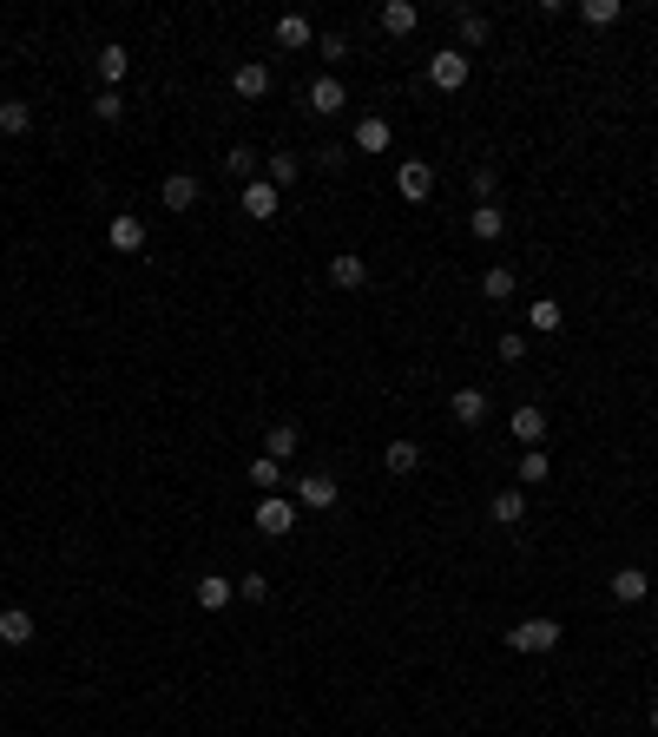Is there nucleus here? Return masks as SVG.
Segmentation results:
<instances>
[{"mask_svg": "<svg viewBox=\"0 0 658 737\" xmlns=\"http://www.w3.org/2000/svg\"><path fill=\"white\" fill-rule=\"evenodd\" d=\"M468 73H474V66H468V53H461V47H441L435 60H428V86H435V93H461Z\"/></svg>", "mask_w": 658, "mask_h": 737, "instance_id": "1", "label": "nucleus"}, {"mask_svg": "<svg viewBox=\"0 0 658 737\" xmlns=\"http://www.w3.org/2000/svg\"><path fill=\"white\" fill-rule=\"evenodd\" d=\"M560 639H566L560 619H520V626L507 632V645H514V652H553Z\"/></svg>", "mask_w": 658, "mask_h": 737, "instance_id": "2", "label": "nucleus"}, {"mask_svg": "<svg viewBox=\"0 0 658 737\" xmlns=\"http://www.w3.org/2000/svg\"><path fill=\"white\" fill-rule=\"evenodd\" d=\"M106 244H112V251H119V257H139V251H145V218H132V211H119V218L106 224Z\"/></svg>", "mask_w": 658, "mask_h": 737, "instance_id": "3", "label": "nucleus"}, {"mask_svg": "<svg viewBox=\"0 0 658 737\" xmlns=\"http://www.w3.org/2000/svg\"><path fill=\"white\" fill-rule=\"evenodd\" d=\"M395 191H402L408 204H422L428 191H435V165H428V158H408L402 172H395Z\"/></svg>", "mask_w": 658, "mask_h": 737, "instance_id": "4", "label": "nucleus"}, {"mask_svg": "<svg viewBox=\"0 0 658 737\" xmlns=\"http://www.w3.org/2000/svg\"><path fill=\"white\" fill-rule=\"evenodd\" d=\"M257 527H264L270 540L290 534V527H297V501H283V494H264V501H257Z\"/></svg>", "mask_w": 658, "mask_h": 737, "instance_id": "5", "label": "nucleus"}, {"mask_svg": "<svg viewBox=\"0 0 658 737\" xmlns=\"http://www.w3.org/2000/svg\"><path fill=\"white\" fill-rule=\"evenodd\" d=\"M158 198H165V211H198V198H204V185L191 172H172L165 185H158Z\"/></svg>", "mask_w": 658, "mask_h": 737, "instance_id": "6", "label": "nucleus"}, {"mask_svg": "<svg viewBox=\"0 0 658 737\" xmlns=\"http://www.w3.org/2000/svg\"><path fill=\"white\" fill-rule=\"evenodd\" d=\"M349 106V93H343V79L336 73H323V79H310V112H323V119H336V112Z\"/></svg>", "mask_w": 658, "mask_h": 737, "instance_id": "7", "label": "nucleus"}, {"mask_svg": "<svg viewBox=\"0 0 658 737\" xmlns=\"http://www.w3.org/2000/svg\"><path fill=\"white\" fill-rule=\"evenodd\" d=\"M336 494H343V487L329 481V474H303V481H297V507H316V514H329Z\"/></svg>", "mask_w": 658, "mask_h": 737, "instance_id": "8", "label": "nucleus"}, {"mask_svg": "<svg viewBox=\"0 0 658 737\" xmlns=\"http://www.w3.org/2000/svg\"><path fill=\"white\" fill-rule=\"evenodd\" d=\"M244 218H257V224H270L277 218V185H270V178H257V185H244Z\"/></svg>", "mask_w": 658, "mask_h": 737, "instance_id": "9", "label": "nucleus"}, {"mask_svg": "<svg viewBox=\"0 0 658 737\" xmlns=\"http://www.w3.org/2000/svg\"><path fill=\"white\" fill-rule=\"evenodd\" d=\"M514 441L520 448H540V441H547V415H540V402H527V408H514Z\"/></svg>", "mask_w": 658, "mask_h": 737, "instance_id": "10", "label": "nucleus"}, {"mask_svg": "<svg viewBox=\"0 0 658 737\" xmlns=\"http://www.w3.org/2000/svg\"><path fill=\"white\" fill-rule=\"evenodd\" d=\"M297 448H303L297 422H270V428H264V455L277 461V468H283V461H290V455H297Z\"/></svg>", "mask_w": 658, "mask_h": 737, "instance_id": "11", "label": "nucleus"}, {"mask_svg": "<svg viewBox=\"0 0 658 737\" xmlns=\"http://www.w3.org/2000/svg\"><path fill=\"white\" fill-rule=\"evenodd\" d=\"M448 415H455L461 428H481V422H487V389H455V402H448Z\"/></svg>", "mask_w": 658, "mask_h": 737, "instance_id": "12", "label": "nucleus"}, {"mask_svg": "<svg viewBox=\"0 0 658 737\" xmlns=\"http://www.w3.org/2000/svg\"><path fill=\"white\" fill-rule=\"evenodd\" d=\"M487 514H494V527H520V520H527V494H520V487H501V494L487 501Z\"/></svg>", "mask_w": 658, "mask_h": 737, "instance_id": "13", "label": "nucleus"}, {"mask_svg": "<svg viewBox=\"0 0 658 737\" xmlns=\"http://www.w3.org/2000/svg\"><path fill=\"white\" fill-rule=\"evenodd\" d=\"M606 586H612V599H619V606H639L652 580H645V566H619V573H612Z\"/></svg>", "mask_w": 658, "mask_h": 737, "instance_id": "14", "label": "nucleus"}, {"mask_svg": "<svg viewBox=\"0 0 658 737\" xmlns=\"http://www.w3.org/2000/svg\"><path fill=\"white\" fill-rule=\"evenodd\" d=\"M395 145V126L389 119H376V112H369V119H356V152H389Z\"/></svg>", "mask_w": 658, "mask_h": 737, "instance_id": "15", "label": "nucleus"}, {"mask_svg": "<svg viewBox=\"0 0 658 737\" xmlns=\"http://www.w3.org/2000/svg\"><path fill=\"white\" fill-rule=\"evenodd\" d=\"M99 79H106V93H119V86H126V73H132V53L126 47H99Z\"/></svg>", "mask_w": 658, "mask_h": 737, "instance_id": "16", "label": "nucleus"}, {"mask_svg": "<svg viewBox=\"0 0 658 737\" xmlns=\"http://www.w3.org/2000/svg\"><path fill=\"white\" fill-rule=\"evenodd\" d=\"M329 283H336V290H362V283H369V264H362L356 251L329 257Z\"/></svg>", "mask_w": 658, "mask_h": 737, "instance_id": "17", "label": "nucleus"}, {"mask_svg": "<svg viewBox=\"0 0 658 737\" xmlns=\"http://www.w3.org/2000/svg\"><path fill=\"white\" fill-rule=\"evenodd\" d=\"M231 599H237V580H224V573H204L198 580V606L204 612H224Z\"/></svg>", "mask_w": 658, "mask_h": 737, "instance_id": "18", "label": "nucleus"}, {"mask_svg": "<svg viewBox=\"0 0 658 737\" xmlns=\"http://www.w3.org/2000/svg\"><path fill=\"white\" fill-rule=\"evenodd\" d=\"M422 27V14L408 7V0H382V33H395V40H408V33Z\"/></svg>", "mask_w": 658, "mask_h": 737, "instance_id": "19", "label": "nucleus"}, {"mask_svg": "<svg viewBox=\"0 0 658 737\" xmlns=\"http://www.w3.org/2000/svg\"><path fill=\"white\" fill-rule=\"evenodd\" d=\"M231 86H237V99H264V93H270V66H264V60L237 66V73H231Z\"/></svg>", "mask_w": 658, "mask_h": 737, "instance_id": "20", "label": "nucleus"}, {"mask_svg": "<svg viewBox=\"0 0 658 737\" xmlns=\"http://www.w3.org/2000/svg\"><path fill=\"white\" fill-rule=\"evenodd\" d=\"M560 323H566V310H560L553 297H533V303H527V330H533V336H553Z\"/></svg>", "mask_w": 658, "mask_h": 737, "instance_id": "21", "label": "nucleus"}, {"mask_svg": "<svg viewBox=\"0 0 658 737\" xmlns=\"http://www.w3.org/2000/svg\"><path fill=\"white\" fill-rule=\"evenodd\" d=\"M0 645H33V612L27 606H7V612H0Z\"/></svg>", "mask_w": 658, "mask_h": 737, "instance_id": "22", "label": "nucleus"}, {"mask_svg": "<svg viewBox=\"0 0 658 737\" xmlns=\"http://www.w3.org/2000/svg\"><path fill=\"white\" fill-rule=\"evenodd\" d=\"M382 468H389L395 481H402V474L422 468V448H415V441H389V448H382Z\"/></svg>", "mask_w": 658, "mask_h": 737, "instance_id": "23", "label": "nucleus"}, {"mask_svg": "<svg viewBox=\"0 0 658 737\" xmlns=\"http://www.w3.org/2000/svg\"><path fill=\"white\" fill-rule=\"evenodd\" d=\"M0 132H7V139H27V132H33V106H20V99H0Z\"/></svg>", "mask_w": 658, "mask_h": 737, "instance_id": "24", "label": "nucleus"}, {"mask_svg": "<svg viewBox=\"0 0 658 737\" xmlns=\"http://www.w3.org/2000/svg\"><path fill=\"white\" fill-rule=\"evenodd\" d=\"M310 40H316V33H310V20H303V14H277V47L297 53V47H310Z\"/></svg>", "mask_w": 658, "mask_h": 737, "instance_id": "25", "label": "nucleus"}, {"mask_svg": "<svg viewBox=\"0 0 658 737\" xmlns=\"http://www.w3.org/2000/svg\"><path fill=\"white\" fill-rule=\"evenodd\" d=\"M481 297L487 303H507V297H514V270H507V264H487L481 270Z\"/></svg>", "mask_w": 658, "mask_h": 737, "instance_id": "26", "label": "nucleus"}, {"mask_svg": "<svg viewBox=\"0 0 658 737\" xmlns=\"http://www.w3.org/2000/svg\"><path fill=\"white\" fill-rule=\"evenodd\" d=\"M468 231H474V237H481V244H494V237H501V231H507V218H501V211H494V204H474V218H468Z\"/></svg>", "mask_w": 658, "mask_h": 737, "instance_id": "27", "label": "nucleus"}, {"mask_svg": "<svg viewBox=\"0 0 658 737\" xmlns=\"http://www.w3.org/2000/svg\"><path fill=\"white\" fill-rule=\"evenodd\" d=\"M520 487H540V481H547V474H553V461H547V448H527V455H520Z\"/></svg>", "mask_w": 658, "mask_h": 737, "instance_id": "28", "label": "nucleus"}, {"mask_svg": "<svg viewBox=\"0 0 658 737\" xmlns=\"http://www.w3.org/2000/svg\"><path fill=\"white\" fill-rule=\"evenodd\" d=\"M224 172L244 178V185H257V152L251 145H231V152H224Z\"/></svg>", "mask_w": 658, "mask_h": 737, "instance_id": "29", "label": "nucleus"}, {"mask_svg": "<svg viewBox=\"0 0 658 737\" xmlns=\"http://www.w3.org/2000/svg\"><path fill=\"white\" fill-rule=\"evenodd\" d=\"M619 14H626L619 0H580V20H586V27H612Z\"/></svg>", "mask_w": 658, "mask_h": 737, "instance_id": "30", "label": "nucleus"}, {"mask_svg": "<svg viewBox=\"0 0 658 737\" xmlns=\"http://www.w3.org/2000/svg\"><path fill=\"white\" fill-rule=\"evenodd\" d=\"M251 487H257V494H277V487H283V468H277L270 455H257V461H251Z\"/></svg>", "mask_w": 658, "mask_h": 737, "instance_id": "31", "label": "nucleus"}, {"mask_svg": "<svg viewBox=\"0 0 658 737\" xmlns=\"http://www.w3.org/2000/svg\"><path fill=\"white\" fill-rule=\"evenodd\" d=\"M297 172H303V165H297V158H290V152H277V158H264V178H270V185H297Z\"/></svg>", "mask_w": 658, "mask_h": 737, "instance_id": "32", "label": "nucleus"}, {"mask_svg": "<svg viewBox=\"0 0 658 737\" xmlns=\"http://www.w3.org/2000/svg\"><path fill=\"white\" fill-rule=\"evenodd\" d=\"M93 119H99V126H119V119H126V99H119V93H99L93 99Z\"/></svg>", "mask_w": 658, "mask_h": 737, "instance_id": "33", "label": "nucleus"}, {"mask_svg": "<svg viewBox=\"0 0 658 737\" xmlns=\"http://www.w3.org/2000/svg\"><path fill=\"white\" fill-rule=\"evenodd\" d=\"M481 40H487V14L461 7V47H481Z\"/></svg>", "mask_w": 658, "mask_h": 737, "instance_id": "34", "label": "nucleus"}, {"mask_svg": "<svg viewBox=\"0 0 658 737\" xmlns=\"http://www.w3.org/2000/svg\"><path fill=\"white\" fill-rule=\"evenodd\" d=\"M237 593H244V599H257V606H264V599H270V573H244V580H237Z\"/></svg>", "mask_w": 658, "mask_h": 737, "instance_id": "35", "label": "nucleus"}, {"mask_svg": "<svg viewBox=\"0 0 658 737\" xmlns=\"http://www.w3.org/2000/svg\"><path fill=\"white\" fill-rule=\"evenodd\" d=\"M501 362H527V336H520V330L501 336Z\"/></svg>", "mask_w": 658, "mask_h": 737, "instance_id": "36", "label": "nucleus"}, {"mask_svg": "<svg viewBox=\"0 0 658 737\" xmlns=\"http://www.w3.org/2000/svg\"><path fill=\"white\" fill-rule=\"evenodd\" d=\"M323 60H329V66L349 60V40H343V33H323Z\"/></svg>", "mask_w": 658, "mask_h": 737, "instance_id": "37", "label": "nucleus"}, {"mask_svg": "<svg viewBox=\"0 0 658 737\" xmlns=\"http://www.w3.org/2000/svg\"><path fill=\"white\" fill-rule=\"evenodd\" d=\"M474 191H481V204H494V172L487 165H474Z\"/></svg>", "mask_w": 658, "mask_h": 737, "instance_id": "38", "label": "nucleus"}, {"mask_svg": "<svg viewBox=\"0 0 658 737\" xmlns=\"http://www.w3.org/2000/svg\"><path fill=\"white\" fill-rule=\"evenodd\" d=\"M645 731H652V737H658V705H652V718H645Z\"/></svg>", "mask_w": 658, "mask_h": 737, "instance_id": "39", "label": "nucleus"}]
</instances>
